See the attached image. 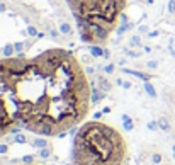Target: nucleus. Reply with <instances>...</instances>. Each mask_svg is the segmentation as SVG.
I'll use <instances>...</instances> for the list:
<instances>
[{
  "mask_svg": "<svg viewBox=\"0 0 175 165\" xmlns=\"http://www.w3.org/2000/svg\"><path fill=\"white\" fill-rule=\"evenodd\" d=\"M22 56L0 58V138L21 126L16 102V77Z\"/></svg>",
  "mask_w": 175,
  "mask_h": 165,
  "instance_id": "nucleus-4",
  "label": "nucleus"
},
{
  "mask_svg": "<svg viewBox=\"0 0 175 165\" xmlns=\"http://www.w3.org/2000/svg\"><path fill=\"white\" fill-rule=\"evenodd\" d=\"M126 162L127 145L122 134L107 122L89 121L75 131L68 162L65 165H126Z\"/></svg>",
  "mask_w": 175,
  "mask_h": 165,
  "instance_id": "nucleus-2",
  "label": "nucleus"
},
{
  "mask_svg": "<svg viewBox=\"0 0 175 165\" xmlns=\"http://www.w3.org/2000/svg\"><path fill=\"white\" fill-rule=\"evenodd\" d=\"M90 84L71 51L49 48L22 56L16 77L21 128L39 136H61L78 129L90 111Z\"/></svg>",
  "mask_w": 175,
  "mask_h": 165,
  "instance_id": "nucleus-1",
  "label": "nucleus"
},
{
  "mask_svg": "<svg viewBox=\"0 0 175 165\" xmlns=\"http://www.w3.org/2000/svg\"><path fill=\"white\" fill-rule=\"evenodd\" d=\"M82 41L92 46L107 44L116 32L127 0H66Z\"/></svg>",
  "mask_w": 175,
  "mask_h": 165,
  "instance_id": "nucleus-3",
  "label": "nucleus"
}]
</instances>
